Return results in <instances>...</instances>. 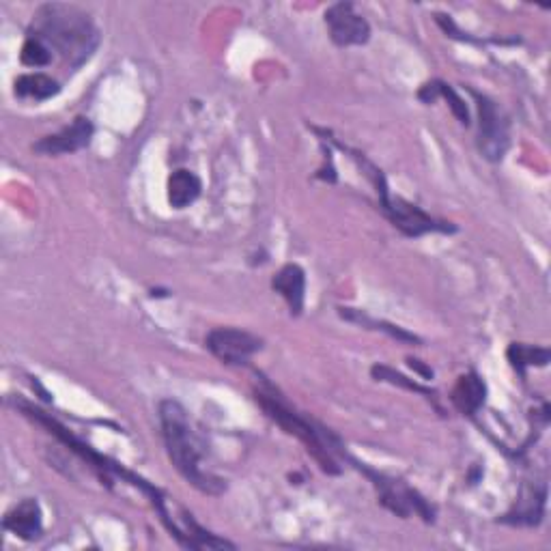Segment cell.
Returning a JSON list of instances; mask_svg holds the SVG:
<instances>
[{"label":"cell","instance_id":"6da1fadb","mask_svg":"<svg viewBox=\"0 0 551 551\" xmlns=\"http://www.w3.org/2000/svg\"><path fill=\"white\" fill-rule=\"evenodd\" d=\"M158 412L166 452L173 468L194 489L207 493V496H220V493H224V480L203 468V444L199 435L194 433L192 420L188 418V412L183 409V405L173 399H166L160 403Z\"/></svg>","mask_w":551,"mask_h":551},{"label":"cell","instance_id":"7a4b0ae2","mask_svg":"<svg viewBox=\"0 0 551 551\" xmlns=\"http://www.w3.org/2000/svg\"><path fill=\"white\" fill-rule=\"evenodd\" d=\"M31 35L74 67L87 61L100 44V33L87 13L59 3L44 5L37 11Z\"/></svg>","mask_w":551,"mask_h":551},{"label":"cell","instance_id":"3957f363","mask_svg":"<svg viewBox=\"0 0 551 551\" xmlns=\"http://www.w3.org/2000/svg\"><path fill=\"white\" fill-rule=\"evenodd\" d=\"M257 403L263 407V412L270 416L282 431H287L289 435L298 437V440L306 446L308 455L319 463V468L323 472L332 474V476L341 474V465H338V459H336V452H338V448H341V444H338V440L330 431L313 425L308 418L300 416L298 412H293V409L282 403L276 394H267V392L259 390Z\"/></svg>","mask_w":551,"mask_h":551},{"label":"cell","instance_id":"277c9868","mask_svg":"<svg viewBox=\"0 0 551 551\" xmlns=\"http://www.w3.org/2000/svg\"><path fill=\"white\" fill-rule=\"evenodd\" d=\"M472 95L478 106V151L489 162H502L508 147H511V123H508L504 110L487 95L476 91H472Z\"/></svg>","mask_w":551,"mask_h":551},{"label":"cell","instance_id":"5b68a950","mask_svg":"<svg viewBox=\"0 0 551 551\" xmlns=\"http://www.w3.org/2000/svg\"><path fill=\"white\" fill-rule=\"evenodd\" d=\"M377 196L384 214L407 237H420L427 233H455V226H450V222L435 220L433 216L427 214V211H422L420 207L399 199V196L394 199V196H390L388 192V186H381L377 190Z\"/></svg>","mask_w":551,"mask_h":551},{"label":"cell","instance_id":"8992f818","mask_svg":"<svg viewBox=\"0 0 551 551\" xmlns=\"http://www.w3.org/2000/svg\"><path fill=\"white\" fill-rule=\"evenodd\" d=\"M358 468L364 470V474L373 480V485L379 493V502L384 504L388 511H392L394 515H399V517L405 519L412 513H416V515H420L422 519H425L427 524H431V521L435 519L433 508L427 504V500L420 498L414 489H409L405 483H401V480L388 478L384 474L366 470V468H362L360 463H358Z\"/></svg>","mask_w":551,"mask_h":551},{"label":"cell","instance_id":"52a82bcc","mask_svg":"<svg viewBox=\"0 0 551 551\" xmlns=\"http://www.w3.org/2000/svg\"><path fill=\"white\" fill-rule=\"evenodd\" d=\"M205 347L214 353V356L229 366L248 364L254 353L263 349V341L246 330L237 328H216L211 330L205 338Z\"/></svg>","mask_w":551,"mask_h":551},{"label":"cell","instance_id":"ba28073f","mask_svg":"<svg viewBox=\"0 0 551 551\" xmlns=\"http://www.w3.org/2000/svg\"><path fill=\"white\" fill-rule=\"evenodd\" d=\"M326 26L336 46H364L371 39V24L351 3H336L326 11Z\"/></svg>","mask_w":551,"mask_h":551},{"label":"cell","instance_id":"9c48e42d","mask_svg":"<svg viewBox=\"0 0 551 551\" xmlns=\"http://www.w3.org/2000/svg\"><path fill=\"white\" fill-rule=\"evenodd\" d=\"M95 134V127L91 119L87 117H76L61 132L44 136L33 145V151L39 155H65V153H76L84 147L91 145Z\"/></svg>","mask_w":551,"mask_h":551},{"label":"cell","instance_id":"30bf717a","mask_svg":"<svg viewBox=\"0 0 551 551\" xmlns=\"http://www.w3.org/2000/svg\"><path fill=\"white\" fill-rule=\"evenodd\" d=\"M3 528L16 534L22 541H35L44 530V513L35 498H26L7 511L3 519Z\"/></svg>","mask_w":551,"mask_h":551},{"label":"cell","instance_id":"8fae6325","mask_svg":"<svg viewBox=\"0 0 551 551\" xmlns=\"http://www.w3.org/2000/svg\"><path fill=\"white\" fill-rule=\"evenodd\" d=\"M272 289L287 302L291 315L300 317L306 302V274L298 263H287L272 280Z\"/></svg>","mask_w":551,"mask_h":551},{"label":"cell","instance_id":"7c38bea8","mask_svg":"<svg viewBox=\"0 0 551 551\" xmlns=\"http://www.w3.org/2000/svg\"><path fill=\"white\" fill-rule=\"evenodd\" d=\"M487 399V384L478 373L470 371L457 379L455 388L450 392V401L463 416H474Z\"/></svg>","mask_w":551,"mask_h":551},{"label":"cell","instance_id":"4fadbf2b","mask_svg":"<svg viewBox=\"0 0 551 551\" xmlns=\"http://www.w3.org/2000/svg\"><path fill=\"white\" fill-rule=\"evenodd\" d=\"M545 500H547V489H524L521 491V498L517 500L515 508L511 513L502 517V524L511 526H536L541 524L543 513H545Z\"/></svg>","mask_w":551,"mask_h":551},{"label":"cell","instance_id":"5bb4252c","mask_svg":"<svg viewBox=\"0 0 551 551\" xmlns=\"http://www.w3.org/2000/svg\"><path fill=\"white\" fill-rule=\"evenodd\" d=\"M168 203H171L173 209H186L192 203H196L201 192H203V183L199 175L188 171V168H179L171 177H168Z\"/></svg>","mask_w":551,"mask_h":551},{"label":"cell","instance_id":"9a60e30c","mask_svg":"<svg viewBox=\"0 0 551 551\" xmlns=\"http://www.w3.org/2000/svg\"><path fill=\"white\" fill-rule=\"evenodd\" d=\"M13 87H16L13 93L22 97V100L28 97V100H35V102L50 100V97L59 95L61 91V84L46 74H24L16 80Z\"/></svg>","mask_w":551,"mask_h":551},{"label":"cell","instance_id":"2e32d148","mask_svg":"<svg viewBox=\"0 0 551 551\" xmlns=\"http://www.w3.org/2000/svg\"><path fill=\"white\" fill-rule=\"evenodd\" d=\"M508 362L513 364V369L521 375L526 373L528 366H547L549 364V349L545 347H534L524 343H513L506 351Z\"/></svg>","mask_w":551,"mask_h":551},{"label":"cell","instance_id":"e0dca14e","mask_svg":"<svg viewBox=\"0 0 551 551\" xmlns=\"http://www.w3.org/2000/svg\"><path fill=\"white\" fill-rule=\"evenodd\" d=\"M341 315L349 321H356L360 323V326H375V330H384L388 332L392 338H397V341H403V343H418V336L414 334H409L397 326H390V323H384V321H375L371 317H366L362 315L360 310H353V308H341Z\"/></svg>","mask_w":551,"mask_h":551},{"label":"cell","instance_id":"ac0fdd59","mask_svg":"<svg viewBox=\"0 0 551 551\" xmlns=\"http://www.w3.org/2000/svg\"><path fill=\"white\" fill-rule=\"evenodd\" d=\"M20 61L26 67H35V69L46 67L52 63V50L41 39L28 35L20 52Z\"/></svg>","mask_w":551,"mask_h":551},{"label":"cell","instance_id":"d6986e66","mask_svg":"<svg viewBox=\"0 0 551 551\" xmlns=\"http://www.w3.org/2000/svg\"><path fill=\"white\" fill-rule=\"evenodd\" d=\"M371 373H373V377L377 379V381H388V384H394V386H403V388H407V390H412V392H418V394H425V397L427 399H431L433 401V390H429V388H425V386H420V384H416V381H407V377L405 375H401V373H397V371H392V369H388V366H379V364H375L373 366V369H371Z\"/></svg>","mask_w":551,"mask_h":551},{"label":"cell","instance_id":"ffe728a7","mask_svg":"<svg viewBox=\"0 0 551 551\" xmlns=\"http://www.w3.org/2000/svg\"><path fill=\"white\" fill-rule=\"evenodd\" d=\"M440 97H444V100L450 104L452 112H455V117H457L463 125H470V123H472V119H470V110H468V106H465L463 97H461L455 89H452L450 84L440 82Z\"/></svg>","mask_w":551,"mask_h":551},{"label":"cell","instance_id":"44dd1931","mask_svg":"<svg viewBox=\"0 0 551 551\" xmlns=\"http://www.w3.org/2000/svg\"><path fill=\"white\" fill-rule=\"evenodd\" d=\"M407 362H409V366H412V369H416L418 373H422V375H425V379H433V371L429 369V366H425V364H420V360L409 358Z\"/></svg>","mask_w":551,"mask_h":551}]
</instances>
